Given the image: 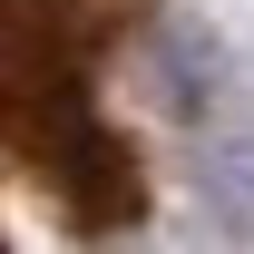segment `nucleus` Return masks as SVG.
<instances>
[{
  "mask_svg": "<svg viewBox=\"0 0 254 254\" xmlns=\"http://www.w3.org/2000/svg\"><path fill=\"white\" fill-rule=\"evenodd\" d=\"M147 20L157 0H0V176L68 245H118L157 205L137 127L108 108V68Z\"/></svg>",
  "mask_w": 254,
  "mask_h": 254,
  "instance_id": "1",
  "label": "nucleus"
},
{
  "mask_svg": "<svg viewBox=\"0 0 254 254\" xmlns=\"http://www.w3.org/2000/svg\"><path fill=\"white\" fill-rule=\"evenodd\" d=\"M0 254H20V245H10V225H0Z\"/></svg>",
  "mask_w": 254,
  "mask_h": 254,
  "instance_id": "2",
  "label": "nucleus"
}]
</instances>
